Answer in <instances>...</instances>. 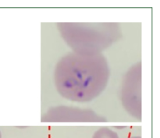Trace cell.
<instances>
[{"label":"cell","instance_id":"cell-1","mask_svg":"<svg viewBox=\"0 0 160 138\" xmlns=\"http://www.w3.org/2000/svg\"><path fill=\"white\" fill-rule=\"evenodd\" d=\"M54 77L56 88L62 97L84 102L105 90L109 69L106 58L99 53H70L59 61Z\"/></svg>","mask_w":160,"mask_h":138},{"label":"cell","instance_id":"cell-2","mask_svg":"<svg viewBox=\"0 0 160 138\" xmlns=\"http://www.w3.org/2000/svg\"><path fill=\"white\" fill-rule=\"evenodd\" d=\"M61 24V34L69 45L81 54H98V52L109 45L112 37L110 34L104 32V30L99 31L98 27H93L78 26L73 23Z\"/></svg>","mask_w":160,"mask_h":138},{"label":"cell","instance_id":"cell-3","mask_svg":"<svg viewBox=\"0 0 160 138\" xmlns=\"http://www.w3.org/2000/svg\"><path fill=\"white\" fill-rule=\"evenodd\" d=\"M141 64L134 66L126 75L122 87V102L131 115L140 120L142 118L141 95Z\"/></svg>","mask_w":160,"mask_h":138},{"label":"cell","instance_id":"cell-4","mask_svg":"<svg viewBox=\"0 0 160 138\" xmlns=\"http://www.w3.org/2000/svg\"><path fill=\"white\" fill-rule=\"evenodd\" d=\"M42 121L59 122V121H101L99 117L95 112L90 110L70 109L60 106L48 111L42 118Z\"/></svg>","mask_w":160,"mask_h":138},{"label":"cell","instance_id":"cell-5","mask_svg":"<svg viewBox=\"0 0 160 138\" xmlns=\"http://www.w3.org/2000/svg\"><path fill=\"white\" fill-rule=\"evenodd\" d=\"M93 138H119L118 134L115 131L108 127L100 128L95 133Z\"/></svg>","mask_w":160,"mask_h":138},{"label":"cell","instance_id":"cell-6","mask_svg":"<svg viewBox=\"0 0 160 138\" xmlns=\"http://www.w3.org/2000/svg\"><path fill=\"white\" fill-rule=\"evenodd\" d=\"M131 138H142L141 137H131Z\"/></svg>","mask_w":160,"mask_h":138},{"label":"cell","instance_id":"cell-7","mask_svg":"<svg viewBox=\"0 0 160 138\" xmlns=\"http://www.w3.org/2000/svg\"><path fill=\"white\" fill-rule=\"evenodd\" d=\"M0 138H2V135H1V132H0Z\"/></svg>","mask_w":160,"mask_h":138}]
</instances>
